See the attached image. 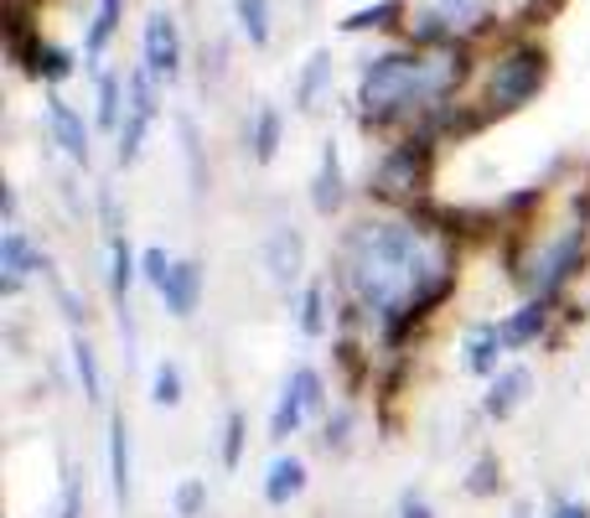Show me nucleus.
<instances>
[{
  "label": "nucleus",
  "instance_id": "nucleus-1",
  "mask_svg": "<svg viewBox=\"0 0 590 518\" xmlns=\"http://www.w3.org/2000/svg\"><path fill=\"white\" fill-rule=\"evenodd\" d=\"M456 244L451 228L425 219H357L337 239V291L347 321H374L389 338H404L414 321L446 306L456 291Z\"/></svg>",
  "mask_w": 590,
  "mask_h": 518
},
{
  "label": "nucleus",
  "instance_id": "nucleus-2",
  "mask_svg": "<svg viewBox=\"0 0 590 518\" xmlns=\"http://www.w3.org/2000/svg\"><path fill=\"white\" fill-rule=\"evenodd\" d=\"M467 79V52L451 47H393L363 62L357 79V109L368 125H410L414 115H435Z\"/></svg>",
  "mask_w": 590,
  "mask_h": 518
},
{
  "label": "nucleus",
  "instance_id": "nucleus-3",
  "mask_svg": "<svg viewBox=\"0 0 590 518\" xmlns=\"http://www.w3.org/2000/svg\"><path fill=\"white\" fill-rule=\"evenodd\" d=\"M590 259V223H559L550 234H533L529 249L512 259V280L529 291V301H554Z\"/></svg>",
  "mask_w": 590,
  "mask_h": 518
},
{
  "label": "nucleus",
  "instance_id": "nucleus-4",
  "mask_svg": "<svg viewBox=\"0 0 590 518\" xmlns=\"http://www.w3.org/2000/svg\"><path fill=\"white\" fill-rule=\"evenodd\" d=\"M544 83H550V52L539 47V42H512L503 47L487 68V115H512V109H523L544 94Z\"/></svg>",
  "mask_w": 590,
  "mask_h": 518
},
{
  "label": "nucleus",
  "instance_id": "nucleus-5",
  "mask_svg": "<svg viewBox=\"0 0 590 518\" xmlns=\"http://www.w3.org/2000/svg\"><path fill=\"white\" fill-rule=\"evenodd\" d=\"M430 187V136H404L399 145H389L378 166L368 172V192L389 208H410L425 198Z\"/></svg>",
  "mask_w": 590,
  "mask_h": 518
},
{
  "label": "nucleus",
  "instance_id": "nucleus-6",
  "mask_svg": "<svg viewBox=\"0 0 590 518\" xmlns=\"http://www.w3.org/2000/svg\"><path fill=\"white\" fill-rule=\"evenodd\" d=\"M327 410V379L316 374V368H291V379H285V389H280L275 399V415H270V440L275 446H285V440L306 425L311 415H321Z\"/></svg>",
  "mask_w": 590,
  "mask_h": 518
},
{
  "label": "nucleus",
  "instance_id": "nucleus-7",
  "mask_svg": "<svg viewBox=\"0 0 590 518\" xmlns=\"http://www.w3.org/2000/svg\"><path fill=\"white\" fill-rule=\"evenodd\" d=\"M264 275H270V285H280V291L300 285V275H306V234H300L295 223L270 228V239H264Z\"/></svg>",
  "mask_w": 590,
  "mask_h": 518
},
{
  "label": "nucleus",
  "instance_id": "nucleus-8",
  "mask_svg": "<svg viewBox=\"0 0 590 518\" xmlns=\"http://www.w3.org/2000/svg\"><path fill=\"white\" fill-rule=\"evenodd\" d=\"M37 270H47V255L26 239V228H21V223H5V234H0V291H5V296H16V291L37 275Z\"/></svg>",
  "mask_w": 590,
  "mask_h": 518
},
{
  "label": "nucleus",
  "instance_id": "nucleus-9",
  "mask_svg": "<svg viewBox=\"0 0 590 518\" xmlns=\"http://www.w3.org/2000/svg\"><path fill=\"white\" fill-rule=\"evenodd\" d=\"M145 68L161 83H172L181 73V32L172 11H151L145 16Z\"/></svg>",
  "mask_w": 590,
  "mask_h": 518
},
{
  "label": "nucleus",
  "instance_id": "nucleus-10",
  "mask_svg": "<svg viewBox=\"0 0 590 518\" xmlns=\"http://www.w3.org/2000/svg\"><path fill=\"white\" fill-rule=\"evenodd\" d=\"M47 125H52V140L62 145V156H68V161H79V166H88V161H94V136H88L83 115L68 99H62L58 89L47 94Z\"/></svg>",
  "mask_w": 590,
  "mask_h": 518
},
{
  "label": "nucleus",
  "instance_id": "nucleus-11",
  "mask_svg": "<svg viewBox=\"0 0 590 518\" xmlns=\"http://www.w3.org/2000/svg\"><path fill=\"white\" fill-rule=\"evenodd\" d=\"M342 202H347V172H342L337 140H327V145H321V166H316V177H311V208L321 219H337Z\"/></svg>",
  "mask_w": 590,
  "mask_h": 518
},
{
  "label": "nucleus",
  "instance_id": "nucleus-12",
  "mask_svg": "<svg viewBox=\"0 0 590 518\" xmlns=\"http://www.w3.org/2000/svg\"><path fill=\"white\" fill-rule=\"evenodd\" d=\"M533 395V374L523 368V363H512V368H503V374H492L487 379V399H482V410H487L492 420H508L518 415L523 404H529Z\"/></svg>",
  "mask_w": 590,
  "mask_h": 518
},
{
  "label": "nucleus",
  "instance_id": "nucleus-13",
  "mask_svg": "<svg viewBox=\"0 0 590 518\" xmlns=\"http://www.w3.org/2000/svg\"><path fill=\"white\" fill-rule=\"evenodd\" d=\"M156 296H161V306H166L172 317L187 321L197 311V301H202V264H197V259H177Z\"/></svg>",
  "mask_w": 590,
  "mask_h": 518
},
{
  "label": "nucleus",
  "instance_id": "nucleus-14",
  "mask_svg": "<svg viewBox=\"0 0 590 518\" xmlns=\"http://www.w3.org/2000/svg\"><path fill=\"white\" fill-rule=\"evenodd\" d=\"M467 358H461V368L467 374H476V379H492V374H503V353H508V342H503V321H482V327H472V338H467V348H461Z\"/></svg>",
  "mask_w": 590,
  "mask_h": 518
},
{
  "label": "nucleus",
  "instance_id": "nucleus-15",
  "mask_svg": "<svg viewBox=\"0 0 590 518\" xmlns=\"http://www.w3.org/2000/svg\"><path fill=\"white\" fill-rule=\"evenodd\" d=\"M550 301H523L512 317H503V342H508V353H518V348H533V342L550 332Z\"/></svg>",
  "mask_w": 590,
  "mask_h": 518
},
{
  "label": "nucleus",
  "instance_id": "nucleus-16",
  "mask_svg": "<svg viewBox=\"0 0 590 518\" xmlns=\"http://www.w3.org/2000/svg\"><path fill=\"white\" fill-rule=\"evenodd\" d=\"M109 487L125 508L130 503V420H125V410H109Z\"/></svg>",
  "mask_w": 590,
  "mask_h": 518
},
{
  "label": "nucleus",
  "instance_id": "nucleus-17",
  "mask_svg": "<svg viewBox=\"0 0 590 518\" xmlns=\"http://www.w3.org/2000/svg\"><path fill=\"white\" fill-rule=\"evenodd\" d=\"M306 493V461L300 457H275L270 461V472H264V503L270 508H285Z\"/></svg>",
  "mask_w": 590,
  "mask_h": 518
},
{
  "label": "nucleus",
  "instance_id": "nucleus-18",
  "mask_svg": "<svg viewBox=\"0 0 590 518\" xmlns=\"http://www.w3.org/2000/svg\"><path fill=\"white\" fill-rule=\"evenodd\" d=\"M135 280H140V255L130 249L125 234H115V239H109V296H115L119 311L130 306V285H135Z\"/></svg>",
  "mask_w": 590,
  "mask_h": 518
},
{
  "label": "nucleus",
  "instance_id": "nucleus-19",
  "mask_svg": "<svg viewBox=\"0 0 590 518\" xmlns=\"http://www.w3.org/2000/svg\"><path fill=\"white\" fill-rule=\"evenodd\" d=\"M430 11H440V21L456 37H476L492 26V0H435Z\"/></svg>",
  "mask_w": 590,
  "mask_h": 518
},
{
  "label": "nucleus",
  "instance_id": "nucleus-20",
  "mask_svg": "<svg viewBox=\"0 0 590 518\" xmlns=\"http://www.w3.org/2000/svg\"><path fill=\"white\" fill-rule=\"evenodd\" d=\"M327 89H332V52H311L306 73H300V83H295V109L316 115V109H321V94H327Z\"/></svg>",
  "mask_w": 590,
  "mask_h": 518
},
{
  "label": "nucleus",
  "instance_id": "nucleus-21",
  "mask_svg": "<svg viewBox=\"0 0 590 518\" xmlns=\"http://www.w3.org/2000/svg\"><path fill=\"white\" fill-rule=\"evenodd\" d=\"M119 16H125V0H98L94 21H88V37H83V58H88V68H94L98 58H104L109 37L119 32Z\"/></svg>",
  "mask_w": 590,
  "mask_h": 518
},
{
  "label": "nucleus",
  "instance_id": "nucleus-22",
  "mask_svg": "<svg viewBox=\"0 0 590 518\" xmlns=\"http://www.w3.org/2000/svg\"><path fill=\"white\" fill-rule=\"evenodd\" d=\"M327 296H332V285L327 280H311L306 291H300V332L306 338H327V327H332V311H327Z\"/></svg>",
  "mask_w": 590,
  "mask_h": 518
},
{
  "label": "nucleus",
  "instance_id": "nucleus-23",
  "mask_svg": "<svg viewBox=\"0 0 590 518\" xmlns=\"http://www.w3.org/2000/svg\"><path fill=\"white\" fill-rule=\"evenodd\" d=\"M280 136H285V120H280V109H255V125H249V145H255V161L259 166H270L280 151Z\"/></svg>",
  "mask_w": 590,
  "mask_h": 518
},
{
  "label": "nucleus",
  "instance_id": "nucleus-24",
  "mask_svg": "<svg viewBox=\"0 0 590 518\" xmlns=\"http://www.w3.org/2000/svg\"><path fill=\"white\" fill-rule=\"evenodd\" d=\"M73 374H79L83 399H88V404H98V399H104V374H98L94 342L83 338V332H73Z\"/></svg>",
  "mask_w": 590,
  "mask_h": 518
},
{
  "label": "nucleus",
  "instance_id": "nucleus-25",
  "mask_svg": "<svg viewBox=\"0 0 590 518\" xmlns=\"http://www.w3.org/2000/svg\"><path fill=\"white\" fill-rule=\"evenodd\" d=\"M151 115H140V109H125V125L115 130V161L119 166H135L140 161V145H145V130H151Z\"/></svg>",
  "mask_w": 590,
  "mask_h": 518
},
{
  "label": "nucleus",
  "instance_id": "nucleus-26",
  "mask_svg": "<svg viewBox=\"0 0 590 518\" xmlns=\"http://www.w3.org/2000/svg\"><path fill=\"white\" fill-rule=\"evenodd\" d=\"M151 404L156 410H177L181 404V363L177 358H161L151 368Z\"/></svg>",
  "mask_w": 590,
  "mask_h": 518
},
{
  "label": "nucleus",
  "instance_id": "nucleus-27",
  "mask_svg": "<svg viewBox=\"0 0 590 518\" xmlns=\"http://www.w3.org/2000/svg\"><path fill=\"white\" fill-rule=\"evenodd\" d=\"M234 21L255 47H270V0H234Z\"/></svg>",
  "mask_w": 590,
  "mask_h": 518
},
{
  "label": "nucleus",
  "instance_id": "nucleus-28",
  "mask_svg": "<svg viewBox=\"0 0 590 518\" xmlns=\"http://www.w3.org/2000/svg\"><path fill=\"white\" fill-rule=\"evenodd\" d=\"M119 99H125V79H119V73H98V109H94L98 130H119V125H125Z\"/></svg>",
  "mask_w": 590,
  "mask_h": 518
},
{
  "label": "nucleus",
  "instance_id": "nucleus-29",
  "mask_svg": "<svg viewBox=\"0 0 590 518\" xmlns=\"http://www.w3.org/2000/svg\"><path fill=\"white\" fill-rule=\"evenodd\" d=\"M244 440H249V420H244V410H228V420H223V472H234L244 461Z\"/></svg>",
  "mask_w": 590,
  "mask_h": 518
},
{
  "label": "nucleus",
  "instance_id": "nucleus-30",
  "mask_svg": "<svg viewBox=\"0 0 590 518\" xmlns=\"http://www.w3.org/2000/svg\"><path fill=\"white\" fill-rule=\"evenodd\" d=\"M399 16V0H378V5H363L353 16L342 21V32H368V26H389Z\"/></svg>",
  "mask_w": 590,
  "mask_h": 518
},
{
  "label": "nucleus",
  "instance_id": "nucleus-31",
  "mask_svg": "<svg viewBox=\"0 0 590 518\" xmlns=\"http://www.w3.org/2000/svg\"><path fill=\"white\" fill-rule=\"evenodd\" d=\"M172 264H177V255H166L161 244H151V249H140V280L145 285H166V275H172Z\"/></svg>",
  "mask_w": 590,
  "mask_h": 518
},
{
  "label": "nucleus",
  "instance_id": "nucleus-32",
  "mask_svg": "<svg viewBox=\"0 0 590 518\" xmlns=\"http://www.w3.org/2000/svg\"><path fill=\"white\" fill-rule=\"evenodd\" d=\"M321 446H327V451H347V446H353V410L327 415V425H321Z\"/></svg>",
  "mask_w": 590,
  "mask_h": 518
},
{
  "label": "nucleus",
  "instance_id": "nucleus-33",
  "mask_svg": "<svg viewBox=\"0 0 590 518\" xmlns=\"http://www.w3.org/2000/svg\"><path fill=\"white\" fill-rule=\"evenodd\" d=\"M497 482H503V467H497V457H482L472 467V478H467V493H472V498H492V493H497Z\"/></svg>",
  "mask_w": 590,
  "mask_h": 518
},
{
  "label": "nucleus",
  "instance_id": "nucleus-34",
  "mask_svg": "<svg viewBox=\"0 0 590 518\" xmlns=\"http://www.w3.org/2000/svg\"><path fill=\"white\" fill-rule=\"evenodd\" d=\"M202 503H208V482L187 478L177 487V518H197V514H202Z\"/></svg>",
  "mask_w": 590,
  "mask_h": 518
},
{
  "label": "nucleus",
  "instance_id": "nucleus-35",
  "mask_svg": "<svg viewBox=\"0 0 590 518\" xmlns=\"http://www.w3.org/2000/svg\"><path fill=\"white\" fill-rule=\"evenodd\" d=\"M58 518H83V487H79V472H62V508Z\"/></svg>",
  "mask_w": 590,
  "mask_h": 518
},
{
  "label": "nucleus",
  "instance_id": "nucleus-36",
  "mask_svg": "<svg viewBox=\"0 0 590 518\" xmlns=\"http://www.w3.org/2000/svg\"><path fill=\"white\" fill-rule=\"evenodd\" d=\"M399 518H435V508L420 487H404V493H399Z\"/></svg>",
  "mask_w": 590,
  "mask_h": 518
},
{
  "label": "nucleus",
  "instance_id": "nucleus-37",
  "mask_svg": "<svg viewBox=\"0 0 590 518\" xmlns=\"http://www.w3.org/2000/svg\"><path fill=\"white\" fill-rule=\"evenodd\" d=\"M550 518H590V508L580 498H565V503H554V514Z\"/></svg>",
  "mask_w": 590,
  "mask_h": 518
},
{
  "label": "nucleus",
  "instance_id": "nucleus-38",
  "mask_svg": "<svg viewBox=\"0 0 590 518\" xmlns=\"http://www.w3.org/2000/svg\"><path fill=\"white\" fill-rule=\"evenodd\" d=\"M512 518H533V508H529V503H518V508H512Z\"/></svg>",
  "mask_w": 590,
  "mask_h": 518
}]
</instances>
